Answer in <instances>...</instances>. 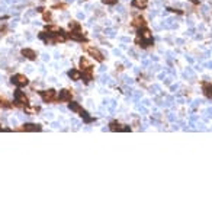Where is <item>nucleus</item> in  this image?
I'll return each mask as SVG.
<instances>
[{"mask_svg": "<svg viewBox=\"0 0 212 214\" xmlns=\"http://www.w3.org/2000/svg\"><path fill=\"white\" fill-rule=\"evenodd\" d=\"M137 44L142 48H147L150 45H153V35L151 32L144 26V28H139V32H138V38H137Z\"/></svg>", "mask_w": 212, "mask_h": 214, "instance_id": "f257e3e1", "label": "nucleus"}, {"mask_svg": "<svg viewBox=\"0 0 212 214\" xmlns=\"http://www.w3.org/2000/svg\"><path fill=\"white\" fill-rule=\"evenodd\" d=\"M68 108H70L71 111H74V112H79V114H80V117L85 120L86 123H92V121H93V118H90V117H89V114L86 112L85 109H83V108H82V106H80L77 102H71V101H70V103H68Z\"/></svg>", "mask_w": 212, "mask_h": 214, "instance_id": "f03ea898", "label": "nucleus"}, {"mask_svg": "<svg viewBox=\"0 0 212 214\" xmlns=\"http://www.w3.org/2000/svg\"><path fill=\"white\" fill-rule=\"evenodd\" d=\"M29 103V101H28V98L25 96V93L22 92V90H16L15 92V105H28Z\"/></svg>", "mask_w": 212, "mask_h": 214, "instance_id": "7ed1b4c3", "label": "nucleus"}, {"mask_svg": "<svg viewBox=\"0 0 212 214\" xmlns=\"http://www.w3.org/2000/svg\"><path fill=\"white\" fill-rule=\"evenodd\" d=\"M39 95H41V98L44 99V102H51V101H54V99L57 98V92H55L54 89L41 90V92H39Z\"/></svg>", "mask_w": 212, "mask_h": 214, "instance_id": "20e7f679", "label": "nucleus"}, {"mask_svg": "<svg viewBox=\"0 0 212 214\" xmlns=\"http://www.w3.org/2000/svg\"><path fill=\"white\" fill-rule=\"evenodd\" d=\"M12 83L19 86V87H22V86L28 85V79L23 74H15V76H12Z\"/></svg>", "mask_w": 212, "mask_h": 214, "instance_id": "39448f33", "label": "nucleus"}, {"mask_svg": "<svg viewBox=\"0 0 212 214\" xmlns=\"http://www.w3.org/2000/svg\"><path fill=\"white\" fill-rule=\"evenodd\" d=\"M87 52H89V54H90V55H92L94 60H97V61H103V58H105V57H103V54H102V52H100L97 48L89 47V48H87Z\"/></svg>", "mask_w": 212, "mask_h": 214, "instance_id": "423d86ee", "label": "nucleus"}, {"mask_svg": "<svg viewBox=\"0 0 212 214\" xmlns=\"http://www.w3.org/2000/svg\"><path fill=\"white\" fill-rule=\"evenodd\" d=\"M109 130H111V131H131V128H129L128 125H121V124L116 123V121H112V123L109 124Z\"/></svg>", "mask_w": 212, "mask_h": 214, "instance_id": "0eeeda50", "label": "nucleus"}, {"mask_svg": "<svg viewBox=\"0 0 212 214\" xmlns=\"http://www.w3.org/2000/svg\"><path fill=\"white\" fill-rule=\"evenodd\" d=\"M58 101H61V102H70L71 101V92L67 90V89H63L60 92V95H58Z\"/></svg>", "mask_w": 212, "mask_h": 214, "instance_id": "6e6552de", "label": "nucleus"}, {"mask_svg": "<svg viewBox=\"0 0 212 214\" xmlns=\"http://www.w3.org/2000/svg\"><path fill=\"white\" fill-rule=\"evenodd\" d=\"M202 92L206 98L212 99V85L209 82H202Z\"/></svg>", "mask_w": 212, "mask_h": 214, "instance_id": "1a4fd4ad", "label": "nucleus"}, {"mask_svg": "<svg viewBox=\"0 0 212 214\" xmlns=\"http://www.w3.org/2000/svg\"><path fill=\"white\" fill-rule=\"evenodd\" d=\"M22 55H25V57L29 58V60H35V58H37L35 51L31 50V48H23V50H22Z\"/></svg>", "mask_w": 212, "mask_h": 214, "instance_id": "9d476101", "label": "nucleus"}, {"mask_svg": "<svg viewBox=\"0 0 212 214\" xmlns=\"http://www.w3.org/2000/svg\"><path fill=\"white\" fill-rule=\"evenodd\" d=\"M70 38H73V40H76V41H83V40H85V37L80 34L79 28H76L74 31H71V34H70Z\"/></svg>", "mask_w": 212, "mask_h": 214, "instance_id": "9b49d317", "label": "nucleus"}, {"mask_svg": "<svg viewBox=\"0 0 212 214\" xmlns=\"http://www.w3.org/2000/svg\"><path fill=\"white\" fill-rule=\"evenodd\" d=\"M132 6L137 7V9H145L148 6V1L147 0H134L132 1Z\"/></svg>", "mask_w": 212, "mask_h": 214, "instance_id": "f8f14e48", "label": "nucleus"}, {"mask_svg": "<svg viewBox=\"0 0 212 214\" xmlns=\"http://www.w3.org/2000/svg\"><path fill=\"white\" fill-rule=\"evenodd\" d=\"M23 131H41V125H38V124H25L23 127H22Z\"/></svg>", "mask_w": 212, "mask_h": 214, "instance_id": "ddd939ff", "label": "nucleus"}, {"mask_svg": "<svg viewBox=\"0 0 212 214\" xmlns=\"http://www.w3.org/2000/svg\"><path fill=\"white\" fill-rule=\"evenodd\" d=\"M68 76H70L73 80H80V79L83 77L82 72H79V70H70V72H68Z\"/></svg>", "mask_w": 212, "mask_h": 214, "instance_id": "4468645a", "label": "nucleus"}, {"mask_svg": "<svg viewBox=\"0 0 212 214\" xmlns=\"http://www.w3.org/2000/svg\"><path fill=\"white\" fill-rule=\"evenodd\" d=\"M132 25L137 26V28H144V26H145V21H144L142 18H135L134 22H132Z\"/></svg>", "mask_w": 212, "mask_h": 214, "instance_id": "2eb2a0df", "label": "nucleus"}, {"mask_svg": "<svg viewBox=\"0 0 212 214\" xmlns=\"http://www.w3.org/2000/svg\"><path fill=\"white\" fill-rule=\"evenodd\" d=\"M105 4H115V3H118V0H102Z\"/></svg>", "mask_w": 212, "mask_h": 214, "instance_id": "dca6fc26", "label": "nucleus"}, {"mask_svg": "<svg viewBox=\"0 0 212 214\" xmlns=\"http://www.w3.org/2000/svg\"><path fill=\"white\" fill-rule=\"evenodd\" d=\"M44 18H45L46 21H49V18H51V15H49V12H44Z\"/></svg>", "mask_w": 212, "mask_h": 214, "instance_id": "f3484780", "label": "nucleus"}]
</instances>
